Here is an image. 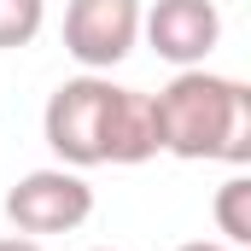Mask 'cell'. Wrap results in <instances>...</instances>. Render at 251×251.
<instances>
[{
    "label": "cell",
    "instance_id": "cell-1",
    "mask_svg": "<svg viewBox=\"0 0 251 251\" xmlns=\"http://www.w3.org/2000/svg\"><path fill=\"white\" fill-rule=\"evenodd\" d=\"M152 111H158V140L170 158H187V164H251V88L234 76H216L204 64L176 70L164 94H152Z\"/></svg>",
    "mask_w": 251,
    "mask_h": 251
},
{
    "label": "cell",
    "instance_id": "cell-2",
    "mask_svg": "<svg viewBox=\"0 0 251 251\" xmlns=\"http://www.w3.org/2000/svg\"><path fill=\"white\" fill-rule=\"evenodd\" d=\"M111 105H117V82L88 70V76H70L47 94V111H41V134L53 146L64 170H94L105 164V123H111Z\"/></svg>",
    "mask_w": 251,
    "mask_h": 251
},
{
    "label": "cell",
    "instance_id": "cell-3",
    "mask_svg": "<svg viewBox=\"0 0 251 251\" xmlns=\"http://www.w3.org/2000/svg\"><path fill=\"white\" fill-rule=\"evenodd\" d=\"M94 216V187L82 181V170H29L18 176L12 193H6V222L29 240L41 234H70Z\"/></svg>",
    "mask_w": 251,
    "mask_h": 251
},
{
    "label": "cell",
    "instance_id": "cell-4",
    "mask_svg": "<svg viewBox=\"0 0 251 251\" xmlns=\"http://www.w3.org/2000/svg\"><path fill=\"white\" fill-rule=\"evenodd\" d=\"M140 41V0H70L64 6V53L82 70H111Z\"/></svg>",
    "mask_w": 251,
    "mask_h": 251
},
{
    "label": "cell",
    "instance_id": "cell-5",
    "mask_svg": "<svg viewBox=\"0 0 251 251\" xmlns=\"http://www.w3.org/2000/svg\"><path fill=\"white\" fill-rule=\"evenodd\" d=\"M140 35L152 41L158 59H170L176 70H193L216 53L222 12H216V0H152V6H140Z\"/></svg>",
    "mask_w": 251,
    "mask_h": 251
},
{
    "label": "cell",
    "instance_id": "cell-6",
    "mask_svg": "<svg viewBox=\"0 0 251 251\" xmlns=\"http://www.w3.org/2000/svg\"><path fill=\"white\" fill-rule=\"evenodd\" d=\"M158 152H164V140H158L152 94H140V88H117L111 123H105V164H146V158H158Z\"/></svg>",
    "mask_w": 251,
    "mask_h": 251
},
{
    "label": "cell",
    "instance_id": "cell-7",
    "mask_svg": "<svg viewBox=\"0 0 251 251\" xmlns=\"http://www.w3.org/2000/svg\"><path fill=\"white\" fill-rule=\"evenodd\" d=\"M216 228H222V246H251V176H228L216 187Z\"/></svg>",
    "mask_w": 251,
    "mask_h": 251
},
{
    "label": "cell",
    "instance_id": "cell-8",
    "mask_svg": "<svg viewBox=\"0 0 251 251\" xmlns=\"http://www.w3.org/2000/svg\"><path fill=\"white\" fill-rule=\"evenodd\" d=\"M41 24H47V0H0V53L29 47Z\"/></svg>",
    "mask_w": 251,
    "mask_h": 251
},
{
    "label": "cell",
    "instance_id": "cell-9",
    "mask_svg": "<svg viewBox=\"0 0 251 251\" xmlns=\"http://www.w3.org/2000/svg\"><path fill=\"white\" fill-rule=\"evenodd\" d=\"M0 251H41V240H29V234H6Z\"/></svg>",
    "mask_w": 251,
    "mask_h": 251
},
{
    "label": "cell",
    "instance_id": "cell-10",
    "mask_svg": "<svg viewBox=\"0 0 251 251\" xmlns=\"http://www.w3.org/2000/svg\"><path fill=\"white\" fill-rule=\"evenodd\" d=\"M176 251H234V246H222V240H187V246H176Z\"/></svg>",
    "mask_w": 251,
    "mask_h": 251
},
{
    "label": "cell",
    "instance_id": "cell-11",
    "mask_svg": "<svg viewBox=\"0 0 251 251\" xmlns=\"http://www.w3.org/2000/svg\"><path fill=\"white\" fill-rule=\"evenodd\" d=\"M94 251H111V246H94Z\"/></svg>",
    "mask_w": 251,
    "mask_h": 251
}]
</instances>
